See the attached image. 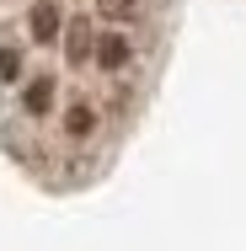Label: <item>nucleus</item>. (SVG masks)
Masks as SVG:
<instances>
[{"label": "nucleus", "mask_w": 246, "mask_h": 251, "mask_svg": "<svg viewBox=\"0 0 246 251\" xmlns=\"http://www.w3.org/2000/svg\"><path fill=\"white\" fill-rule=\"evenodd\" d=\"M91 64H97L102 75H123V70L134 64V43H129L123 32H97V53H91Z\"/></svg>", "instance_id": "f257e3e1"}, {"label": "nucleus", "mask_w": 246, "mask_h": 251, "mask_svg": "<svg viewBox=\"0 0 246 251\" xmlns=\"http://www.w3.org/2000/svg\"><path fill=\"white\" fill-rule=\"evenodd\" d=\"M27 38H32V43L64 38V5H59V0H32V11H27Z\"/></svg>", "instance_id": "f03ea898"}, {"label": "nucleus", "mask_w": 246, "mask_h": 251, "mask_svg": "<svg viewBox=\"0 0 246 251\" xmlns=\"http://www.w3.org/2000/svg\"><path fill=\"white\" fill-rule=\"evenodd\" d=\"M64 134L70 139H91L97 134V107L91 101H70L64 107Z\"/></svg>", "instance_id": "39448f33"}, {"label": "nucleus", "mask_w": 246, "mask_h": 251, "mask_svg": "<svg viewBox=\"0 0 246 251\" xmlns=\"http://www.w3.org/2000/svg\"><path fill=\"white\" fill-rule=\"evenodd\" d=\"M97 16L102 22H139L145 5H139V0H97Z\"/></svg>", "instance_id": "423d86ee"}, {"label": "nucleus", "mask_w": 246, "mask_h": 251, "mask_svg": "<svg viewBox=\"0 0 246 251\" xmlns=\"http://www.w3.org/2000/svg\"><path fill=\"white\" fill-rule=\"evenodd\" d=\"M22 75H27V59H22L16 43H5V49H0V80L11 86V80H22Z\"/></svg>", "instance_id": "0eeeda50"}, {"label": "nucleus", "mask_w": 246, "mask_h": 251, "mask_svg": "<svg viewBox=\"0 0 246 251\" xmlns=\"http://www.w3.org/2000/svg\"><path fill=\"white\" fill-rule=\"evenodd\" d=\"M59 43H64V59H70V64H91V53H97V27H91L86 16H70Z\"/></svg>", "instance_id": "7ed1b4c3"}, {"label": "nucleus", "mask_w": 246, "mask_h": 251, "mask_svg": "<svg viewBox=\"0 0 246 251\" xmlns=\"http://www.w3.org/2000/svg\"><path fill=\"white\" fill-rule=\"evenodd\" d=\"M54 97H59V80H54V75H32V80L22 86V112L43 118V112H54Z\"/></svg>", "instance_id": "20e7f679"}]
</instances>
